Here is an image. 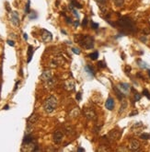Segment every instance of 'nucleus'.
Listing matches in <instances>:
<instances>
[{"label": "nucleus", "instance_id": "48", "mask_svg": "<svg viewBox=\"0 0 150 152\" xmlns=\"http://www.w3.org/2000/svg\"><path fill=\"white\" fill-rule=\"evenodd\" d=\"M149 22H150V19H149Z\"/></svg>", "mask_w": 150, "mask_h": 152}, {"label": "nucleus", "instance_id": "14", "mask_svg": "<svg viewBox=\"0 0 150 152\" xmlns=\"http://www.w3.org/2000/svg\"><path fill=\"white\" fill-rule=\"evenodd\" d=\"M39 120V115L36 113H33L31 116H30V118L28 119V125H33Z\"/></svg>", "mask_w": 150, "mask_h": 152}, {"label": "nucleus", "instance_id": "41", "mask_svg": "<svg viewBox=\"0 0 150 152\" xmlns=\"http://www.w3.org/2000/svg\"><path fill=\"white\" fill-rule=\"evenodd\" d=\"M77 151H82V152H84L85 149H84L83 148H77Z\"/></svg>", "mask_w": 150, "mask_h": 152}, {"label": "nucleus", "instance_id": "37", "mask_svg": "<svg viewBox=\"0 0 150 152\" xmlns=\"http://www.w3.org/2000/svg\"><path fill=\"white\" fill-rule=\"evenodd\" d=\"M29 10H30V1H28V4L26 6V13H29Z\"/></svg>", "mask_w": 150, "mask_h": 152}, {"label": "nucleus", "instance_id": "18", "mask_svg": "<svg viewBox=\"0 0 150 152\" xmlns=\"http://www.w3.org/2000/svg\"><path fill=\"white\" fill-rule=\"evenodd\" d=\"M126 107H127V102H126V101H123V103H122V105H121L120 110H119V113L122 114L124 112V111H125Z\"/></svg>", "mask_w": 150, "mask_h": 152}, {"label": "nucleus", "instance_id": "3", "mask_svg": "<svg viewBox=\"0 0 150 152\" xmlns=\"http://www.w3.org/2000/svg\"><path fill=\"white\" fill-rule=\"evenodd\" d=\"M56 106H57V100L54 96L48 97L43 103V109L45 111V113H53L55 110Z\"/></svg>", "mask_w": 150, "mask_h": 152}, {"label": "nucleus", "instance_id": "34", "mask_svg": "<svg viewBox=\"0 0 150 152\" xmlns=\"http://www.w3.org/2000/svg\"><path fill=\"white\" fill-rule=\"evenodd\" d=\"M143 32H144V33H145L146 35L149 34V33H150V28H146V29H145V30H144V31H143Z\"/></svg>", "mask_w": 150, "mask_h": 152}, {"label": "nucleus", "instance_id": "35", "mask_svg": "<svg viewBox=\"0 0 150 152\" xmlns=\"http://www.w3.org/2000/svg\"><path fill=\"white\" fill-rule=\"evenodd\" d=\"M124 71L127 73V74H129V72L131 71V67L130 66H126L125 67V69H124Z\"/></svg>", "mask_w": 150, "mask_h": 152}, {"label": "nucleus", "instance_id": "39", "mask_svg": "<svg viewBox=\"0 0 150 152\" xmlns=\"http://www.w3.org/2000/svg\"><path fill=\"white\" fill-rule=\"evenodd\" d=\"M78 24H79V21H78V20H76V21L74 22V26H75V27H77V26H78Z\"/></svg>", "mask_w": 150, "mask_h": 152}, {"label": "nucleus", "instance_id": "26", "mask_svg": "<svg viewBox=\"0 0 150 152\" xmlns=\"http://www.w3.org/2000/svg\"><path fill=\"white\" fill-rule=\"evenodd\" d=\"M97 2V4L99 6H103V5H107L108 0H95Z\"/></svg>", "mask_w": 150, "mask_h": 152}, {"label": "nucleus", "instance_id": "32", "mask_svg": "<svg viewBox=\"0 0 150 152\" xmlns=\"http://www.w3.org/2000/svg\"><path fill=\"white\" fill-rule=\"evenodd\" d=\"M141 99V96L140 94H138V93H135V102H137V101H139Z\"/></svg>", "mask_w": 150, "mask_h": 152}, {"label": "nucleus", "instance_id": "44", "mask_svg": "<svg viewBox=\"0 0 150 152\" xmlns=\"http://www.w3.org/2000/svg\"><path fill=\"white\" fill-rule=\"evenodd\" d=\"M8 108H9L8 105H6V106L4 107V110H8Z\"/></svg>", "mask_w": 150, "mask_h": 152}, {"label": "nucleus", "instance_id": "38", "mask_svg": "<svg viewBox=\"0 0 150 152\" xmlns=\"http://www.w3.org/2000/svg\"><path fill=\"white\" fill-rule=\"evenodd\" d=\"M76 99H77V101H80V100H81V93H77V97H76Z\"/></svg>", "mask_w": 150, "mask_h": 152}, {"label": "nucleus", "instance_id": "36", "mask_svg": "<svg viewBox=\"0 0 150 152\" xmlns=\"http://www.w3.org/2000/svg\"><path fill=\"white\" fill-rule=\"evenodd\" d=\"M7 43H8V45H10V46H14V45H15V43L13 42V41L8 40V41H7Z\"/></svg>", "mask_w": 150, "mask_h": 152}, {"label": "nucleus", "instance_id": "2", "mask_svg": "<svg viewBox=\"0 0 150 152\" xmlns=\"http://www.w3.org/2000/svg\"><path fill=\"white\" fill-rule=\"evenodd\" d=\"M75 41L77 43H79L85 49H92L94 46V39L89 35L77 34L75 36Z\"/></svg>", "mask_w": 150, "mask_h": 152}, {"label": "nucleus", "instance_id": "11", "mask_svg": "<svg viewBox=\"0 0 150 152\" xmlns=\"http://www.w3.org/2000/svg\"><path fill=\"white\" fill-rule=\"evenodd\" d=\"M64 88L68 90V91H72V90H75V82L72 80V79H68L65 82V85H64Z\"/></svg>", "mask_w": 150, "mask_h": 152}, {"label": "nucleus", "instance_id": "46", "mask_svg": "<svg viewBox=\"0 0 150 152\" xmlns=\"http://www.w3.org/2000/svg\"><path fill=\"white\" fill-rule=\"evenodd\" d=\"M148 75L150 76V70H148Z\"/></svg>", "mask_w": 150, "mask_h": 152}, {"label": "nucleus", "instance_id": "17", "mask_svg": "<svg viewBox=\"0 0 150 152\" xmlns=\"http://www.w3.org/2000/svg\"><path fill=\"white\" fill-rule=\"evenodd\" d=\"M32 141H33L32 137L30 136V135H26V137H24V139H23V144H25V145H30Z\"/></svg>", "mask_w": 150, "mask_h": 152}, {"label": "nucleus", "instance_id": "1", "mask_svg": "<svg viewBox=\"0 0 150 152\" xmlns=\"http://www.w3.org/2000/svg\"><path fill=\"white\" fill-rule=\"evenodd\" d=\"M117 25L122 29L123 33H135L137 30L135 22L129 17H123L122 19H120Z\"/></svg>", "mask_w": 150, "mask_h": 152}, {"label": "nucleus", "instance_id": "29", "mask_svg": "<svg viewBox=\"0 0 150 152\" xmlns=\"http://www.w3.org/2000/svg\"><path fill=\"white\" fill-rule=\"evenodd\" d=\"M29 18H30L31 20L36 19V18H37V14H36V13H34V12H32V13H31V14H30V16H29Z\"/></svg>", "mask_w": 150, "mask_h": 152}, {"label": "nucleus", "instance_id": "31", "mask_svg": "<svg viewBox=\"0 0 150 152\" xmlns=\"http://www.w3.org/2000/svg\"><path fill=\"white\" fill-rule=\"evenodd\" d=\"M87 24H88V18L85 17V18H84V20H83V22H82V27L87 26Z\"/></svg>", "mask_w": 150, "mask_h": 152}, {"label": "nucleus", "instance_id": "5", "mask_svg": "<svg viewBox=\"0 0 150 152\" xmlns=\"http://www.w3.org/2000/svg\"><path fill=\"white\" fill-rule=\"evenodd\" d=\"M106 137H108L107 138L108 141L114 142V141H116L117 139H119V137H121V132L118 131V130H112Z\"/></svg>", "mask_w": 150, "mask_h": 152}, {"label": "nucleus", "instance_id": "28", "mask_svg": "<svg viewBox=\"0 0 150 152\" xmlns=\"http://www.w3.org/2000/svg\"><path fill=\"white\" fill-rule=\"evenodd\" d=\"M143 94L145 95L146 97H147L149 100H150V93L148 92V90H143Z\"/></svg>", "mask_w": 150, "mask_h": 152}, {"label": "nucleus", "instance_id": "24", "mask_svg": "<svg viewBox=\"0 0 150 152\" xmlns=\"http://www.w3.org/2000/svg\"><path fill=\"white\" fill-rule=\"evenodd\" d=\"M114 3L117 7H122L124 4V0H114Z\"/></svg>", "mask_w": 150, "mask_h": 152}, {"label": "nucleus", "instance_id": "16", "mask_svg": "<svg viewBox=\"0 0 150 152\" xmlns=\"http://www.w3.org/2000/svg\"><path fill=\"white\" fill-rule=\"evenodd\" d=\"M33 53H34V50H33V47L31 45L29 46V50H28V63H30L31 61V58H32V55H33Z\"/></svg>", "mask_w": 150, "mask_h": 152}, {"label": "nucleus", "instance_id": "40", "mask_svg": "<svg viewBox=\"0 0 150 152\" xmlns=\"http://www.w3.org/2000/svg\"><path fill=\"white\" fill-rule=\"evenodd\" d=\"M23 38H24L26 41L28 40V35H27V33H24V34H23Z\"/></svg>", "mask_w": 150, "mask_h": 152}, {"label": "nucleus", "instance_id": "19", "mask_svg": "<svg viewBox=\"0 0 150 152\" xmlns=\"http://www.w3.org/2000/svg\"><path fill=\"white\" fill-rule=\"evenodd\" d=\"M85 71L87 72V74H89L90 76H94L95 75L93 68H92L91 67H89V66H86L85 67Z\"/></svg>", "mask_w": 150, "mask_h": 152}, {"label": "nucleus", "instance_id": "22", "mask_svg": "<svg viewBox=\"0 0 150 152\" xmlns=\"http://www.w3.org/2000/svg\"><path fill=\"white\" fill-rule=\"evenodd\" d=\"M66 133L67 134L68 136H71V135H73V134H75V130H74L73 127L69 126V127L66 128Z\"/></svg>", "mask_w": 150, "mask_h": 152}, {"label": "nucleus", "instance_id": "47", "mask_svg": "<svg viewBox=\"0 0 150 152\" xmlns=\"http://www.w3.org/2000/svg\"><path fill=\"white\" fill-rule=\"evenodd\" d=\"M0 75H1V68H0Z\"/></svg>", "mask_w": 150, "mask_h": 152}, {"label": "nucleus", "instance_id": "10", "mask_svg": "<svg viewBox=\"0 0 150 152\" xmlns=\"http://www.w3.org/2000/svg\"><path fill=\"white\" fill-rule=\"evenodd\" d=\"M118 89L122 91L124 95H126L130 90V85L127 83H120L118 86Z\"/></svg>", "mask_w": 150, "mask_h": 152}, {"label": "nucleus", "instance_id": "45", "mask_svg": "<svg viewBox=\"0 0 150 152\" xmlns=\"http://www.w3.org/2000/svg\"><path fill=\"white\" fill-rule=\"evenodd\" d=\"M141 40H142V41H144V42H146V38L142 37V38H141Z\"/></svg>", "mask_w": 150, "mask_h": 152}, {"label": "nucleus", "instance_id": "25", "mask_svg": "<svg viewBox=\"0 0 150 152\" xmlns=\"http://www.w3.org/2000/svg\"><path fill=\"white\" fill-rule=\"evenodd\" d=\"M140 138H142V139H145V140L150 139V135H149V134H147V133L141 134V135H140Z\"/></svg>", "mask_w": 150, "mask_h": 152}, {"label": "nucleus", "instance_id": "20", "mask_svg": "<svg viewBox=\"0 0 150 152\" xmlns=\"http://www.w3.org/2000/svg\"><path fill=\"white\" fill-rule=\"evenodd\" d=\"M71 6L72 7H75L76 8H82V5L78 3L77 0H72L71 1Z\"/></svg>", "mask_w": 150, "mask_h": 152}, {"label": "nucleus", "instance_id": "12", "mask_svg": "<svg viewBox=\"0 0 150 152\" xmlns=\"http://www.w3.org/2000/svg\"><path fill=\"white\" fill-rule=\"evenodd\" d=\"M140 148V143L139 141H137L135 139H133L131 140V142L129 144V148L131 150H138Z\"/></svg>", "mask_w": 150, "mask_h": 152}, {"label": "nucleus", "instance_id": "23", "mask_svg": "<svg viewBox=\"0 0 150 152\" xmlns=\"http://www.w3.org/2000/svg\"><path fill=\"white\" fill-rule=\"evenodd\" d=\"M137 63L139 64V67H142V68H147V67H148L147 64V63H145V62H143V61H142V60H140V59L137 61Z\"/></svg>", "mask_w": 150, "mask_h": 152}, {"label": "nucleus", "instance_id": "13", "mask_svg": "<svg viewBox=\"0 0 150 152\" xmlns=\"http://www.w3.org/2000/svg\"><path fill=\"white\" fill-rule=\"evenodd\" d=\"M105 107L109 110V111H112L113 108H114V101L112 98H108V100L106 101V103H105Z\"/></svg>", "mask_w": 150, "mask_h": 152}, {"label": "nucleus", "instance_id": "8", "mask_svg": "<svg viewBox=\"0 0 150 152\" xmlns=\"http://www.w3.org/2000/svg\"><path fill=\"white\" fill-rule=\"evenodd\" d=\"M52 78H53V73H52L50 70H45V71L43 72V74L41 76V79L43 81V82H46V81L50 80Z\"/></svg>", "mask_w": 150, "mask_h": 152}, {"label": "nucleus", "instance_id": "7", "mask_svg": "<svg viewBox=\"0 0 150 152\" xmlns=\"http://www.w3.org/2000/svg\"><path fill=\"white\" fill-rule=\"evenodd\" d=\"M63 137H64V134L59 130L55 131L54 133V135H53V140H54V142L55 144H60L62 142V140H63Z\"/></svg>", "mask_w": 150, "mask_h": 152}, {"label": "nucleus", "instance_id": "30", "mask_svg": "<svg viewBox=\"0 0 150 152\" xmlns=\"http://www.w3.org/2000/svg\"><path fill=\"white\" fill-rule=\"evenodd\" d=\"M72 52L76 55H80V53H81L79 49H77V48H72Z\"/></svg>", "mask_w": 150, "mask_h": 152}, {"label": "nucleus", "instance_id": "43", "mask_svg": "<svg viewBox=\"0 0 150 152\" xmlns=\"http://www.w3.org/2000/svg\"><path fill=\"white\" fill-rule=\"evenodd\" d=\"M138 113L137 112H134V113H130V116H133V115H135V114H137Z\"/></svg>", "mask_w": 150, "mask_h": 152}, {"label": "nucleus", "instance_id": "21", "mask_svg": "<svg viewBox=\"0 0 150 152\" xmlns=\"http://www.w3.org/2000/svg\"><path fill=\"white\" fill-rule=\"evenodd\" d=\"M89 57L90 58L91 60H97L98 57H99V53H98L97 51L96 52H93L92 54L89 55Z\"/></svg>", "mask_w": 150, "mask_h": 152}, {"label": "nucleus", "instance_id": "6", "mask_svg": "<svg viewBox=\"0 0 150 152\" xmlns=\"http://www.w3.org/2000/svg\"><path fill=\"white\" fill-rule=\"evenodd\" d=\"M42 40L43 41L44 43H49L51 42L52 40H53V35H52V33L47 31V30H44V29H43L42 30Z\"/></svg>", "mask_w": 150, "mask_h": 152}, {"label": "nucleus", "instance_id": "4", "mask_svg": "<svg viewBox=\"0 0 150 152\" xmlns=\"http://www.w3.org/2000/svg\"><path fill=\"white\" fill-rule=\"evenodd\" d=\"M83 113L85 115V117L89 121H96L97 120V113H95V111H93L90 108H85L83 110Z\"/></svg>", "mask_w": 150, "mask_h": 152}, {"label": "nucleus", "instance_id": "33", "mask_svg": "<svg viewBox=\"0 0 150 152\" xmlns=\"http://www.w3.org/2000/svg\"><path fill=\"white\" fill-rule=\"evenodd\" d=\"M98 28H99V24H98V23H95V22H92V29L97 30Z\"/></svg>", "mask_w": 150, "mask_h": 152}, {"label": "nucleus", "instance_id": "42", "mask_svg": "<svg viewBox=\"0 0 150 152\" xmlns=\"http://www.w3.org/2000/svg\"><path fill=\"white\" fill-rule=\"evenodd\" d=\"M19 83H20V81H18V82L16 83V86H15V89H14V90H16L17 89H18V85H19Z\"/></svg>", "mask_w": 150, "mask_h": 152}, {"label": "nucleus", "instance_id": "15", "mask_svg": "<svg viewBox=\"0 0 150 152\" xmlns=\"http://www.w3.org/2000/svg\"><path fill=\"white\" fill-rule=\"evenodd\" d=\"M44 83H45L46 88H48V89H53V88L54 87V85H55V79L54 78H52L50 80L46 81V82H44Z\"/></svg>", "mask_w": 150, "mask_h": 152}, {"label": "nucleus", "instance_id": "9", "mask_svg": "<svg viewBox=\"0 0 150 152\" xmlns=\"http://www.w3.org/2000/svg\"><path fill=\"white\" fill-rule=\"evenodd\" d=\"M10 20H11V23H12L14 26H19L20 25V18H19V15H18V13L16 12V11L11 13Z\"/></svg>", "mask_w": 150, "mask_h": 152}, {"label": "nucleus", "instance_id": "27", "mask_svg": "<svg viewBox=\"0 0 150 152\" xmlns=\"http://www.w3.org/2000/svg\"><path fill=\"white\" fill-rule=\"evenodd\" d=\"M98 66H99L100 68H105L106 67V65H105V63L103 62V61H100L99 63H98Z\"/></svg>", "mask_w": 150, "mask_h": 152}]
</instances>
